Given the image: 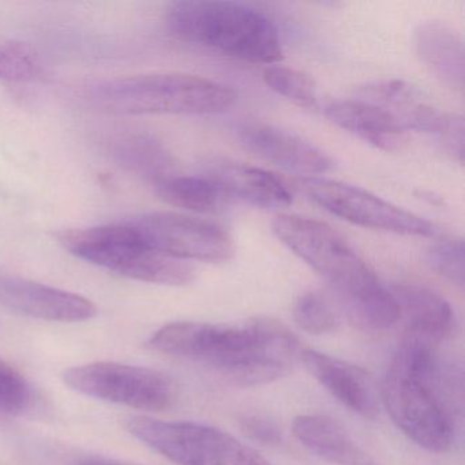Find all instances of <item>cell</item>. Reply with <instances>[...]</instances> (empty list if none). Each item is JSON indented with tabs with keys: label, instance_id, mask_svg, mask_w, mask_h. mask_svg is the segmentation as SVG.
Masks as SVG:
<instances>
[{
	"label": "cell",
	"instance_id": "6da1fadb",
	"mask_svg": "<svg viewBox=\"0 0 465 465\" xmlns=\"http://www.w3.org/2000/svg\"><path fill=\"white\" fill-rule=\"evenodd\" d=\"M148 347L157 352L208 364L236 386L266 385L292 371L301 361L298 337L273 318L243 323H168L156 331Z\"/></svg>",
	"mask_w": 465,
	"mask_h": 465
},
{
	"label": "cell",
	"instance_id": "7a4b0ae2",
	"mask_svg": "<svg viewBox=\"0 0 465 465\" xmlns=\"http://www.w3.org/2000/svg\"><path fill=\"white\" fill-rule=\"evenodd\" d=\"M442 341L404 331L382 386V401L396 426L430 451L453 443V375L443 366Z\"/></svg>",
	"mask_w": 465,
	"mask_h": 465
},
{
	"label": "cell",
	"instance_id": "3957f363",
	"mask_svg": "<svg viewBox=\"0 0 465 465\" xmlns=\"http://www.w3.org/2000/svg\"><path fill=\"white\" fill-rule=\"evenodd\" d=\"M168 29L183 42L254 64L284 56L279 29L254 7L227 0H183L171 5Z\"/></svg>",
	"mask_w": 465,
	"mask_h": 465
},
{
	"label": "cell",
	"instance_id": "277c9868",
	"mask_svg": "<svg viewBox=\"0 0 465 465\" xmlns=\"http://www.w3.org/2000/svg\"><path fill=\"white\" fill-rule=\"evenodd\" d=\"M89 97L115 115H209L224 113L236 100L228 86L182 73L104 81L91 88Z\"/></svg>",
	"mask_w": 465,
	"mask_h": 465
},
{
	"label": "cell",
	"instance_id": "5b68a950",
	"mask_svg": "<svg viewBox=\"0 0 465 465\" xmlns=\"http://www.w3.org/2000/svg\"><path fill=\"white\" fill-rule=\"evenodd\" d=\"M56 239L74 257L127 279L171 287L194 279L189 262L152 249L126 222L64 230L56 233Z\"/></svg>",
	"mask_w": 465,
	"mask_h": 465
},
{
	"label": "cell",
	"instance_id": "8992f818",
	"mask_svg": "<svg viewBox=\"0 0 465 465\" xmlns=\"http://www.w3.org/2000/svg\"><path fill=\"white\" fill-rule=\"evenodd\" d=\"M280 242L333 288L345 312L381 288L371 266L326 223L280 214L272 223Z\"/></svg>",
	"mask_w": 465,
	"mask_h": 465
},
{
	"label": "cell",
	"instance_id": "52a82bcc",
	"mask_svg": "<svg viewBox=\"0 0 465 465\" xmlns=\"http://www.w3.org/2000/svg\"><path fill=\"white\" fill-rule=\"evenodd\" d=\"M127 429L179 465H272L230 432L206 424L135 416L127 421Z\"/></svg>",
	"mask_w": 465,
	"mask_h": 465
},
{
	"label": "cell",
	"instance_id": "ba28073f",
	"mask_svg": "<svg viewBox=\"0 0 465 465\" xmlns=\"http://www.w3.org/2000/svg\"><path fill=\"white\" fill-rule=\"evenodd\" d=\"M64 381L73 391L137 410H168L178 400V385L163 371L115 361L72 367Z\"/></svg>",
	"mask_w": 465,
	"mask_h": 465
},
{
	"label": "cell",
	"instance_id": "9c48e42d",
	"mask_svg": "<svg viewBox=\"0 0 465 465\" xmlns=\"http://www.w3.org/2000/svg\"><path fill=\"white\" fill-rule=\"evenodd\" d=\"M299 184L315 205L352 224L399 235L426 238L438 235L437 227L429 220L361 187L325 178H304Z\"/></svg>",
	"mask_w": 465,
	"mask_h": 465
},
{
	"label": "cell",
	"instance_id": "30bf717a",
	"mask_svg": "<svg viewBox=\"0 0 465 465\" xmlns=\"http://www.w3.org/2000/svg\"><path fill=\"white\" fill-rule=\"evenodd\" d=\"M157 252L182 261L224 262L235 246L230 233L206 220L171 212H152L124 220Z\"/></svg>",
	"mask_w": 465,
	"mask_h": 465
},
{
	"label": "cell",
	"instance_id": "8fae6325",
	"mask_svg": "<svg viewBox=\"0 0 465 465\" xmlns=\"http://www.w3.org/2000/svg\"><path fill=\"white\" fill-rule=\"evenodd\" d=\"M0 302L20 314L54 322H83L97 314L96 304L84 296L21 277L0 279Z\"/></svg>",
	"mask_w": 465,
	"mask_h": 465
},
{
	"label": "cell",
	"instance_id": "7c38bea8",
	"mask_svg": "<svg viewBox=\"0 0 465 465\" xmlns=\"http://www.w3.org/2000/svg\"><path fill=\"white\" fill-rule=\"evenodd\" d=\"M239 140L247 151L261 159L310 178L329 173L334 167L325 152L299 135L271 124H244L239 129Z\"/></svg>",
	"mask_w": 465,
	"mask_h": 465
},
{
	"label": "cell",
	"instance_id": "4fadbf2b",
	"mask_svg": "<svg viewBox=\"0 0 465 465\" xmlns=\"http://www.w3.org/2000/svg\"><path fill=\"white\" fill-rule=\"evenodd\" d=\"M301 361L307 371L345 407L364 418H377L380 391L367 370L317 351H303Z\"/></svg>",
	"mask_w": 465,
	"mask_h": 465
},
{
	"label": "cell",
	"instance_id": "5bb4252c",
	"mask_svg": "<svg viewBox=\"0 0 465 465\" xmlns=\"http://www.w3.org/2000/svg\"><path fill=\"white\" fill-rule=\"evenodd\" d=\"M225 200H239L258 208H284L292 194L282 179L268 171L239 163L214 165L206 176Z\"/></svg>",
	"mask_w": 465,
	"mask_h": 465
},
{
	"label": "cell",
	"instance_id": "9a60e30c",
	"mask_svg": "<svg viewBox=\"0 0 465 465\" xmlns=\"http://www.w3.org/2000/svg\"><path fill=\"white\" fill-rule=\"evenodd\" d=\"M359 99L372 103L391 114L405 132L437 134L445 121V113L427 103L420 92L404 81L391 80L371 84L361 89Z\"/></svg>",
	"mask_w": 465,
	"mask_h": 465
},
{
	"label": "cell",
	"instance_id": "2e32d148",
	"mask_svg": "<svg viewBox=\"0 0 465 465\" xmlns=\"http://www.w3.org/2000/svg\"><path fill=\"white\" fill-rule=\"evenodd\" d=\"M325 114L340 129L386 152L399 148L407 133L391 114L363 99L331 103Z\"/></svg>",
	"mask_w": 465,
	"mask_h": 465
},
{
	"label": "cell",
	"instance_id": "e0dca14e",
	"mask_svg": "<svg viewBox=\"0 0 465 465\" xmlns=\"http://www.w3.org/2000/svg\"><path fill=\"white\" fill-rule=\"evenodd\" d=\"M416 53L430 72L454 91H464V42L456 29L445 23H424L413 35Z\"/></svg>",
	"mask_w": 465,
	"mask_h": 465
},
{
	"label": "cell",
	"instance_id": "ac0fdd59",
	"mask_svg": "<svg viewBox=\"0 0 465 465\" xmlns=\"http://www.w3.org/2000/svg\"><path fill=\"white\" fill-rule=\"evenodd\" d=\"M292 432L315 456L336 465H380L347 430L322 415H301L293 420Z\"/></svg>",
	"mask_w": 465,
	"mask_h": 465
},
{
	"label": "cell",
	"instance_id": "d6986e66",
	"mask_svg": "<svg viewBox=\"0 0 465 465\" xmlns=\"http://www.w3.org/2000/svg\"><path fill=\"white\" fill-rule=\"evenodd\" d=\"M400 307L404 331L423 334L445 341L453 333L454 315L450 304L429 288L396 285L391 290Z\"/></svg>",
	"mask_w": 465,
	"mask_h": 465
},
{
	"label": "cell",
	"instance_id": "ffe728a7",
	"mask_svg": "<svg viewBox=\"0 0 465 465\" xmlns=\"http://www.w3.org/2000/svg\"><path fill=\"white\" fill-rule=\"evenodd\" d=\"M114 153L124 167L151 179L154 184L173 176V157L156 138L129 135L116 143Z\"/></svg>",
	"mask_w": 465,
	"mask_h": 465
},
{
	"label": "cell",
	"instance_id": "44dd1931",
	"mask_svg": "<svg viewBox=\"0 0 465 465\" xmlns=\"http://www.w3.org/2000/svg\"><path fill=\"white\" fill-rule=\"evenodd\" d=\"M156 193L168 205L197 213L217 211L225 201L219 189L206 176L173 175L156 183Z\"/></svg>",
	"mask_w": 465,
	"mask_h": 465
},
{
	"label": "cell",
	"instance_id": "7402d4cb",
	"mask_svg": "<svg viewBox=\"0 0 465 465\" xmlns=\"http://www.w3.org/2000/svg\"><path fill=\"white\" fill-rule=\"evenodd\" d=\"M293 318L307 333L326 334L339 328L341 312L325 293L310 291L299 296L293 306Z\"/></svg>",
	"mask_w": 465,
	"mask_h": 465
},
{
	"label": "cell",
	"instance_id": "603a6c76",
	"mask_svg": "<svg viewBox=\"0 0 465 465\" xmlns=\"http://www.w3.org/2000/svg\"><path fill=\"white\" fill-rule=\"evenodd\" d=\"M266 85L280 96L302 108L317 107V94L312 78L298 70L288 67H268L263 72Z\"/></svg>",
	"mask_w": 465,
	"mask_h": 465
},
{
	"label": "cell",
	"instance_id": "cb8c5ba5",
	"mask_svg": "<svg viewBox=\"0 0 465 465\" xmlns=\"http://www.w3.org/2000/svg\"><path fill=\"white\" fill-rule=\"evenodd\" d=\"M40 73V59L34 47L21 40L0 37V81L32 80Z\"/></svg>",
	"mask_w": 465,
	"mask_h": 465
},
{
	"label": "cell",
	"instance_id": "d4e9b609",
	"mask_svg": "<svg viewBox=\"0 0 465 465\" xmlns=\"http://www.w3.org/2000/svg\"><path fill=\"white\" fill-rule=\"evenodd\" d=\"M429 262L434 271L451 284L464 287V242L460 238L438 239L429 250Z\"/></svg>",
	"mask_w": 465,
	"mask_h": 465
},
{
	"label": "cell",
	"instance_id": "484cf974",
	"mask_svg": "<svg viewBox=\"0 0 465 465\" xmlns=\"http://www.w3.org/2000/svg\"><path fill=\"white\" fill-rule=\"evenodd\" d=\"M31 402V386L15 367L0 359V413L15 415Z\"/></svg>",
	"mask_w": 465,
	"mask_h": 465
},
{
	"label": "cell",
	"instance_id": "4316f807",
	"mask_svg": "<svg viewBox=\"0 0 465 465\" xmlns=\"http://www.w3.org/2000/svg\"><path fill=\"white\" fill-rule=\"evenodd\" d=\"M242 431L255 442L265 446H280L282 443V429L276 421L266 416L247 415L241 420Z\"/></svg>",
	"mask_w": 465,
	"mask_h": 465
},
{
	"label": "cell",
	"instance_id": "83f0119b",
	"mask_svg": "<svg viewBox=\"0 0 465 465\" xmlns=\"http://www.w3.org/2000/svg\"><path fill=\"white\" fill-rule=\"evenodd\" d=\"M464 119L454 114H446L440 132L435 134L442 148L460 164L464 163Z\"/></svg>",
	"mask_w": 465,
	"mask_h": 465
},
{
	"label": "cell",
	"instance_id": "f1b7e54d",
	"mask_svg": "<svg viewBox=\"0 0 465 465\" xmlns=\"http://www.w3.org/2000/svg\"><path fill=\"white\" fill-rule=\"evenodd\" d=\"M83 465H137L132 462L115 461V460H96V461L85 462Z\"/></svg>",
	"mask_w": 465,
	"mask_h": 465
}]
</instances>
